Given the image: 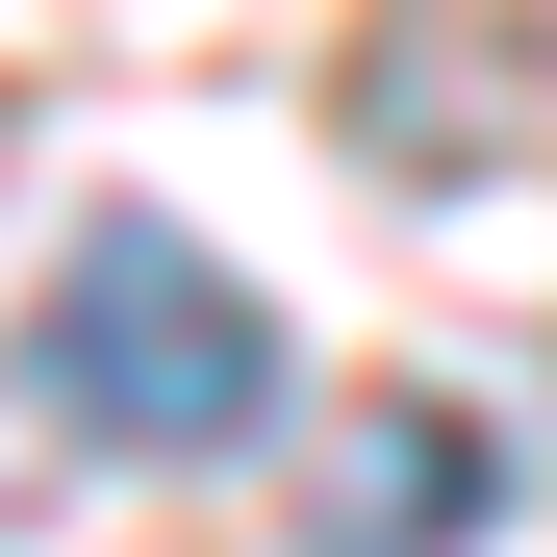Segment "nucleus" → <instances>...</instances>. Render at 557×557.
Wrapping results in <instances>:
<instances>
[{
  "instance_id": "nucleus-1",
  "label": "nucleus",
  "mask_w": 557,
  "mask_h": 557,
  "mask_svg": "<svg viewBox=\"0 0 557 557\" xmlns=\"http://www.w3.org/2000/svg\"><path fill=\"white\" fill-rule=\"evenodd\" d=\"M51 431H102V456H253L278 431V305H253L203 228L102 203L76 278H51Z\"/></svg>"
},
{
  "instance_id": "nucleus-2",
  "label": "nucleus",
  "mask_w": 557,
  "mask_h": 557,
  "mask_svg": "<svg viewBox=\"0 0 557 557\" xmlns=\"http://www.w3.org/2000/svg\"><path fill=\"white\" fill-rule=\"evenodd\" d=\"M482 482H507V456L456 406H355L330 431V532H482Z\"/></svg>"
}]
</instances>
